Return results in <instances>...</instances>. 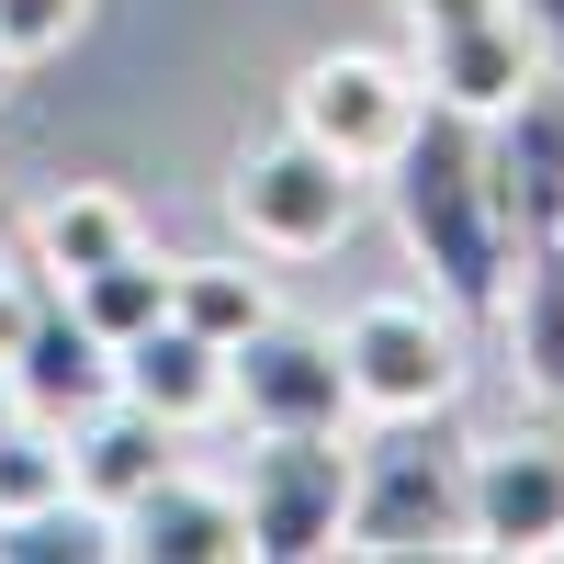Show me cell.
I'll list each match as a JSON object with an SVG mask.
<instances>
[{"mask_svg":"<svg viewBox=\"0 0 564 564\" xmlns=\"http://www.w3.org/2000/svg\"><path fill=\"white\" fill-rule=\"evenodd\" d=\"M384 193H395V238H406L417 271H430V294L452 316H497L508 271H520V238H508L497 181H486V124L417 90V124L395 135Z\"/></svg>","mask_w":564,"mask_h":564,"instance_id":"cell-1","label":"cell"},{"mask_svg":"<svg viewBox=\"0 0 564 564\" xmlns=\"http://www.w3.org/2000/svg\"><path fill=\"white\" fill-rule=\"evenodd\" d=\"M350 553H463V441L441 417H372L350 441Z\"/></svg>","mask_w":564,"mask_h":564,"instance_id":"cell-2","label":"cell"},{"mask_svg":"<svg viewBox=\"0 0 564 564\" xmlns=\"http://www.w3.org/2000/svg\"><path fill=\"white\" fill-rule=\"evenodd\" d=\"M226 215H238V238L271 249V260H327L361 226V170L339 148H316L305 124H282V135H249V148H238Z\"/></svg>","mask_w":564,"mask_h":564,"instance_id":"cell-3","label":"cell"},{"mask_svg":"<svg viewBox=\"0 0 564 564\" xmlns=\"http://www.w3.org/2000/svg\"><path fill=\"white\" fill-rule=\"evenodd\" d=\"M350 417H441L463 395V316L430 294H372L339 327Z\"/></svg>","mask_w":564,"mask_h":564,"instance_id":"cell-4","label":"cell"},{"mask_svg":"<svg viewBox=\"0 0 564 564\" xmlns=\"http://www.w3.org/2000/svg\"><path fill=\"white\" fill-rule=\"evenodd\" d=\"M226 486H238L249 553H271V564L339 553V531H350V430H260V452Z\"/></svg>","mask_w":564,"mask_h":564,"instance_id":"cell-5","label":"cell"},{"mask_svg":"<svg viewBox=\"0 0 564 564\" xmlns=\"http://www.w3.org/2000/svg\"><path fill=\"white\" fill-rule=\"evenodd\" d=\"M463 553H564V430L463 441Z\"/></svg>","mask_w":564,"mask_h":564,"instance_id":"cell-6","label":"cell"},{"mask_svg":"<svg viewBox=\"0 0 564 564\" xmlns=\"http://www.w3.org/2000/svg\"><path fill=\"white\" fill-rule=\"evenodd\" d=\"M226 406L260 430H350V372H339V339L327 327H294V316H260L238 350H226Z\"/></svg>","mask_w":564,"mask_h":564,"instance_id":"cell-7","label":"cell"},{"mask_svg":"<svg viewBox=\"0 0 564 564\" xmlns=\"http://www.w3.org/2000/svg\"><path fill=\"white\" fill-rule=\"evenodd\" d=\"M294 124L316 148H339L350 170H384L395 135L417 124V79L395 57H372V45H327V57L294 68Z\"/></svg>","mask_w":564,"mask_h":564,"instance_id":"cell-8","label":"cell"},{"mask_svg":"<svg viewBox=\"0 0 564 564\" xmlns=\"http://www.w3.org/2000/svg\"><path fill=\"white\" fill-rule=\"evenodd\" d=\"M486 181H497V215L520 249L564 238V79L553 68L508 113H486Z\"/></svg>","mask_w":564,"mask_h":564,"instance_id":"cell-9","label":"cell"},{"mask_svg":"<svg viewBox=\"0 0 564 564\" xmlns=\"http://www.w3.org/2000/svg\"><path fill=\"white\" fill-rule=\"evenodd\" d=\"M12 395H23V417H45V430H68V417H90L113 395V339L90 327L57 282H34V316H23V339H12Z\"/></svg>","mask_w":564,"mask_h":564,"instance_id":"cell-10","label":"cell"},{"mask_svg":"<svg viewBox=\"0 0 564 564\" xmlns=\"http://www.w3.org/2000/svg\"><path fill=\"white\" fill-rule=\"evenodd\" d=\"M113 553L135 564H238L249 553V520H238V486H215V475H148L124 508H113Z\"/></svg>","mask_w":564,"mask_h":564,"instance_id":"cell-11","label":"cell"},{"mask_svg":"<svg viewBox=\"0 0 564 564\" xmlns=\"http://www.w3.org/2000/svg\"><path fill=\"white\" fill-rule=\"evenodd\" d=\"M542 79V57H531V34H520V12H486V23H441V34H417V90L430 102H452V113H508L520 90Z\"/></svg>","mask_w":564,"mask_h":564,"instance_id":"cell-12","label":"cell"},{"mask_svg":"<svg viewBox=\"0 0 564 564\" xmlns=\"http://www.w3.org/2000/svg\"><path fill=\"white\" fill-rule=\"evenodd\" d=\"M113 395H135L148 417H170V430H193V417L226 406V350L193 339L181 316H159V327H135V339L113 350Z\"/></svg>","mask_w":564,"mask_h":564,"instance_id":"cell-13","label":"cell"},{"mask_svg":"<svg viewBox=\"0 0 564 564\" xmlns=\"http://www.w3.org/2000/svg\"><path fill=\"white\" fill-rule=\"evenodd\" d=\"M68 486L90 497V508H124L148 475H170V417H148L135 395H102L90 417H68Z\"/></svg>","mask_w":564,"mask_h":564,"instance_id":"cell-14","label":"cell"},{"mask_svg":"<svg viewBox=\"0 0 564 564\" xmlns=\"http://www.w3.org/2000/svg\"><path fill=\"white\" fill-rule=\"evenodd\" d=\"M124 249H148L124 193H90V181H68V193L34 215V260H45V282H79V271H102V260H124Z\"/></svg>","mask_w":564,"mask_h":564,"instance_id":"cell-15","label":"cell"},{"mask_svg":"<svg viewBox=\"0 0 564 564\" xmlns=\"http://www.w3.org/2000/svg\"><path fill=\"white\" fill-rule=\"evenodd\" d=\"M0 564H113V508H90L79 486L0 508Z\"/></svg>","mask_w":564,"mask_h":564,"instance_id":"cell-16","label":"cell"},{"mask_svg":"<svg viewBox=\"0 0 564 564\" xmlns=\"http://www.w3.org/2000/svg\"><path fill=\"white\" fill-rule=\"evenodd\" d=\"M170 316L193 327V339H215V350H238L249 327L271 316V282H260L249 260H170Z\"/></svg>","mask_w":564,"mask_h":564,"instance_id":"cell-17","label":"cell"},{"mask_svg":"<svg viewBox=\"0 0 564 564\" xmlns=\"http://www.w3.org/2000/svg\"><path fill=\"white\" fill-rule=\"evenodd\" d=\"M57 294L102 327V339L124 350L135 327H159L170 316V260H148V249H124V260H102V271H79V282H57Z\"/></svg>","mask_w":564,"mask_h":564,"instance_id":"cell-18","label":"cell"},{"mask_svg":"<svg viewBox=\"0 0 564 564\" xmlns=\"http://www.w3.org/2000/svg\"><path fill=\"white\" fill-rule=\"evenodd\" d=\"M520 361H531V384L564 406V238L520 249Z\"/></svg>","mask_w":564,"mask_h":564,"instance_id":"cell-19","label":"cell"},{"mask_svg":"<svg viewBox=\"0 0 564 564\" xmlns=\"http://www.w3.org/2000/svg\"><path fill=\"white\" fill-rule=\"evenodd\" d=\"M57 486H68V441L45 430V417H12V430H0V508H34Z\"/></svg>","mask_w":564,"mask_h":564,"instance_id":"cell-20","label":"cell"},{"mask_svg":"<svg viewBox=\"0 0 564 564\" xmlns=\"http://www.w3.org/2000/svg\"><path fill=\"white\" fill-rule=\"evenodd\" d=\"M79 23H90V0H0V57L34 68V57H57Z\"/></svg>","mask_w":564,"mask_h":564,"instance_id":"cell-21","label":"cell"},{"mask_svg":"<svg viewBox=\"0 0 564 564\" xmlns=\"http://www.w3.org/2000/svg\"><path fill=\"white\" fill-rule=\"evenodd\" d=\"M508 12H520V34H531V57L564 79V0H508Z\"/></svg>","mask_w":564,"mask_h":564,"instance_id":"cell-22","label":"cell"},{"mask_svg":"<svg viewBox=\"0 0 564 564\" xmlns=\"http://www.w3.org/2000/svg\"><path fill=\"white\" fill-rule=\"evenodd\" d=\"M486 12H508V0H406L417 34H441V23H486Z\"/></svg>","mask_w":564,"mask_h":564,"instance_id":"cell-23","label":"cell"},{"mask_svg":"<svg viewBox=\"0 0 564 564\" xmlns=\"http://www.w3.org/2000/svg\"><path fill=\"white\" fill-rule=\"evenodd\" d=\"M23 316H34V282H12V271H0V361H12V339H23Z\"/></svg>","mask_w":564,"mask_h":564,"instance_id":"cell-24","label":"cell"},{"mask_svg":"<svg viewBox=\"0 0 564 564\" xmlns=\"http://www.w3.org/2000/svg\"><path fill=\"white\" fill-rule=\"evenodd\" d=\"M0 90H12V57H0Z\"/></svg>","mask_w":564,"mask_h":564,"instance_id":"cell-25","label":"cell"}]
</instances>
